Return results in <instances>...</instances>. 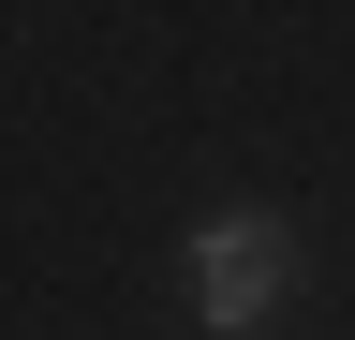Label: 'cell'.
<instances>
[{
    "mask_svg": "<svg viewBox=\"0 0 355 340\" xmlns=\"http://www.w3.org/2000/svg\"><path fill=\"white\" fill-rule=\"evenodd\" d=\"M296 296V222L282 207H207L193 222V325L207 340H266Z\"/></svg>",
    "mask_w": 355,
    "mask_h": 340,
    "instance_id": "cell-1",
    "label": "cell"
}]
</instances>
